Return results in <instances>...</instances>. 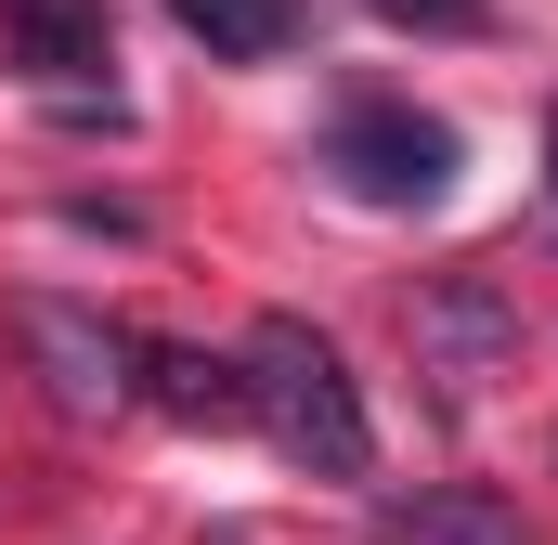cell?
<instances>
[{
  "instance_id": "obj_3",
  "label": "cell",
  "mask_w": 558,
  "mask_h": 545,
  "mask_svg": "<svg viewBox=\"0 0 558 545\" xmlns=\"http://www.w3.org/2000/svg\"><path fill=\"white\" fill-rule=\"evenodd\" d=\"M454 156L468 143L416 118V105H390V92H364V105H338L325 118V169H338V195H364V208H441L454 195Z\"/></svg>"
},
{
  "instance_id": "obj_8",
  "label": "cell",
  "mask_w": 558,
  "mask_h": 545,
  "mask_svg": "<svg viewBox=\"0 0 558 545\" xmlns=\"http://www.w3.org/2000/svg\"><path fill=\"white\" fill-rule=\"evenodd\" d=\"M182 39H208V65H274L312 39V0H169Z\"/></svg>"
},
{
  "instance_id": "obj_9",
  "label": "cell",
  "mask_w": 558,
  "mask_h": 545,
  "mask_svg": "<svg viewBox=\"0 0 558 545\" xmlns=\"http://www.w3.org/2000/svg\"><path fill=\"white\" fill-rule=\"evenodd\" d=\"M377 26H416V39H481L494 26V0H364Z\"/></svg>"
},
{
  "instance_id": "obj_1",
  "label": "cell",
  "mask_w": 558,
  "mask_h": 545,
  "mask_svg": "<svg viewBox=\"0 0 558 545\" xmlns=\"http://www.w3.org/2000/svg\"><path fill=\"white\" fill-rule=\"evenodd\" d=\"M234 364H247V428H274L286 468H312V481H364L377 468V415H364V390H351V364H338L325 325L260 312L234 338Z\"/></svg>"
},
{
  "instance_id": "obj_7",
  "label": "cell",
  "mask_w": 558,
  "mask_h": 545,
  "mask_svg": "<svg viewBox=\"0 0 558 545\" xmlns=\"http://www.w3.org/2000/svg\"><path fill=\"white\" fill-rule=\"evenodd\" d=\"M143 403L182 415V428H247V364L195 351V338H143Z\"/></svg>"
},
{
  "instance_id": "obj_5",
  "label": "cell",
  "mask_w": 558,
  "mask_h": 545,
  "mask_svg": "<svg viewBox=\"0 0 558 545\" xmlns=\"http://www.w3.org/2000/svg\"><path fill=\"white\" fill-rule=\"evenodd\" d=\"M403 325H416V364H428V377H454V390L494 377V364L520 351V299H507L494 272H441V286H416Z\"/></svg>"
},
{
  "instance_id": "obj_6",
  "label": "cell",
  "mask_w": 558,
  "mask_h": 545,
  "mask_svg": "<svg viewBox=\"0 0 558 545\" xmlns=\"http://www.w3.org/2000/svg\"><path fill=\"white\" fill-rule=\"evenodd\" d=\"M364 545H533V520L494 494V481H428V494H390Z\"/></svg>"
},
{
  "instance_id": "obj_2",
  "label": "cell",
  "mask_w": 558,
  "mask_h": 545,
  "mask_svg": "<svg viewBox=\"0 0 558 545\" xmlns=\"http://www.w3.org/2000/svg\"><path fill=\"white\" fill-rule=\"evenodd\" d=\"M13 338H26V377H39L65 415H131V403H143V338H131V325H105L92 299L26 286V299H13Z\"/></svg>"
},
{
  "instance_id": "obj_10",
  "label": "cell",
  "mask_w": 558,
  "mask_h": 545,
  "mask_svg": "<svg viewBox=\"0 0 558 545\" xmlns=\"http://www.w3.org/2000/svg\"><path fill=\"white\" fill-rule=\"evenodd\" d=\"M546 182H558V118H546Z\"/></svg>"
},
{
  "instance_id": "obj_4",
  "label": "cell",
  "mask_w": 558,
  "mask_h": 545,
  "mask_svg": "<svg viewBox=\"0 0 558 545\" xmlns=\"http://www.w3.org/2000/svg\"><path fill=\"white\" fill-rule=\"evenodd\" d=\"M0 39H13V65L65 105V118H105L118 131V26H105V0H0Z\"/></svg>"
}]
</instances>
